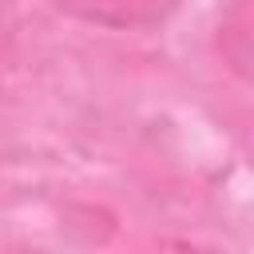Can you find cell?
I'll use <instances>...</instances> for the list:
<instances>
[{"instance_id": "cell-1", "label": "cell", "mask_w": 254, "mask_h": 254, "mask_svg": "<svg viewBox=\"0 0 254 254\" xmlns=\"http://www.w3.org/2000/svg\"><path fill=\"white\" fill-rule=\"evenodd\" d=\"M52 4L83 24L131 32V28H159L179 0H52Z\"/></svg>"}, {"instance_id": "cell-2", "label": "cell", "mask_w": 254, "mask_h": 254, "mask_svg": "<svg viewBox=\"0 0 254 254\" xmlns=\"http://www.w3.org/2000/svg\"><path fill=\"white\" fill-rule=\"evenodd\" d=\"M218 52L234 75H250V0H234L218 24Z\"/></svg>"}]
</instances>
